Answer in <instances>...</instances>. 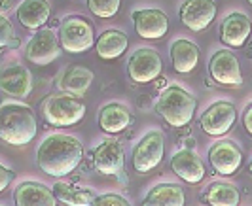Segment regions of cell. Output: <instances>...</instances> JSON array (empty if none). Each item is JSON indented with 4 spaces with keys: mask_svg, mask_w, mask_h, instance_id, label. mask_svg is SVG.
I'll return each instance as SVG.
<instances>
[{
    "mask_svg": "<svg viewBox=\"0 0 252 206\" xmlns=\"http://www.w3.org/2000/svg\"><path fill=\"white\" fill-rule=\"evenodd\" d=\"M0 91L13 99H27L32 91V74L23 65H8L0 70Z\"/></svg>",
    "mask_w": 252,
    "mask_h": 206,
    "instance_id": "15",
    "label": "cell"
},
{
    "mask_svg": "<svg viewBox=\"0 0 252 206\" xmlns=\"http://www.w3.org/2000/svg\"><path fill=\"white\" fill-rule=\"evenodd\" d=\"M25 55L31 63L38 66H46L53 63L61 55V44L57 34L51 28H38V32L29 40L25 46Z\"/></svg>",
    "mask_w": 252,
    "mask_h": 206,
    "instance_id": "9",
    "label": "cell"
},
{
    "mask_svg": "<svg viewBox=\"0 0 252 206\" xmlns=\"http://www.w3.org/2000/svg\"><path fill=\"white\" fill-rule=\"evenodd\" d=\"M122 0H88L89 12L101 19H112L120 12Z\"/></svg>",
    "mask_w": 252,
    "mask_h": 206,
    "instance_id": "27",
    "label": "cell"
},
{
    "mask_svg": "<svg viewBox=\"0 0 252 206\" xmlns=\"http://www.w3.org/2000/svg\"><path fill=\"white\" fill-rule=\"evenodd\" d=\"M15 15L19 19V23L31 28V30H38L50 21L51 17V6L48 0H23L17 10Z\"/></svg>",
    "mask_w": 252,
    "mask_h": 206,
    "instance_id": "20",
    "label": "cell"
},
{
    "mask_svg": "<svg viewBox=\"0 0 252 206\" xmlns=\"http://www.w3.org/2000/svg\"><path fill=\"white\" fill-rule=\"evenodd\" d=\"M127 46H129V38L126 32H122L120 28H108L97 38L95 52L104 61H114L127 52Z\"/></svg>",
    "mask_w": 252,
    "mask_h": 206,
    "instance_id": "24",
    "label": "cell"
},
{
    "mask_svg": "<svg viewBox=\"0 0 252 206\" xmlns=\"http://www.w3.org/2000/svg\"><path fill=\"white\" fill-rule=\"evenodd\" d=\"M53 195L59 203H63L66 206H91L93 199L97 197V193L89 187H78L66 181H57L53 185Z\"/></svg>",
    "mask_w": 252,
    "mask_h": 206,
    "instance_id": "25",
    "label": "cell"
},
{
    "mask_svg": "<svg viewBox=\"0 0 252 206\" xmlns=\"http://www.w3.org/2000/svg\"><path fill=\"white\" fill-rule=\"evenodd\" d=\"M36 134V116L31 106L15 101L0 104V140L10 146H27Z\"/></svg>",
    "mask_w": 252,
    "mask_h": 206,
    "instance_id": "2",
    "label": "cell"
},
{
    "mask_svg": "<svg viewBox=\"0 0 252 206\" xmlns=\"http://www.w3.org/2000/svg\"><path fill=\"white\" fill-rule=\"evenodd\" d=\"M133 25L140 38L159 40L163 38L169 30V17L167 13L158 8H142L131 13Z\"/></svg>",
    "mask_w": 252,
    "mask_h": 206,
    "instance_id": "14",
    "label": "cell"
},
{
    "mask_svg": "<svg viewBox=\"0 0 252 206\" xmlns=\"http://www.w3.org/2000/svg\"><path fill=\"white\" fill-rule=\"evenodd\" d=\"M218 32L226 48H243L251 36V17L243 12L229 13L222 19Z\"/></svg>",
    "mask_w": 252,
    "mask_h": 206,
    "instance_id": "16",
    "label": "cell"
},
{
    "mask_svg": "<svg viewBox=\"0 0 252 206\" xmlns=\"http://www.w3.org/2000/svg\"><path fill=\"white\" fill-rule=\"evenodd\" d=\"M173 68L178 74H189L199 65V48L188 38H178L169 48Z\"/></svg>",
    "mask_w": 252,
    "mask_h": 206,
    "instance_id": "19",
    "label": "cell"
},
{
    "mask_svg": "<svg viewBox=\"0 0 252 206\" xmlns=\"http://www.w3.org/2000/svg\"><path fill=\"white\" fill-rule=\"evenodd\" d=\"M211 167L222 176H233L243 165V152L233 140H218L209 150Z\"/></svg>",
    "mask_w": 252,
    "mask_h": 206,
    "instance_id": "13",
    "label": "cell"
},
{
    "mask_svg": "<svg viewBox=\"0 0 252 206\" xmlns=\"http://www.w3.org/2000/svg\"><path fill=\"white\" fill-rule=\"evenodd\" d=\"M13 44H17V40H15V30H13L12 21L8 17L0 15V50L13 46Z\"/></svg>",
    "mask_w": 252,
    "mask_h": 206,
    "instance_id": "28",
    "label": "cell"
},
{
    "mask_svg": "<svg viewBox=\"0 0 252 206\" xmlns=\"http://www.w3.org/2000/svg\"><path fill=\"white\" fill-rule=\"evenodd\" d=\"M91 83H93V72L80 65L68 66L57 79V87L66 95H74V97L86 95Z\"/></svg>",
    "mask_w": 252,
    "mask_h": 206,
    "instance_id": "22",
    "label": "cell"
},
{
    "mask_svg": "<svg viewBox=\"0 0 252 206\" xmlns=\"http://www.w3.org/2000/svg\"><path fill=\"white\" fill-rule=\"evenodd\" d=\"M91 206H131L126 197L118 193H102L93 199Z\"/></svg>",
    "mask_w": 252,
    "mask_h": 206,
    "instance_id": "29",
    "label": "cell"
},
{
    "mask_svg": "<svg viewBox=\"0 0 252 206\" xmlns=\"http://www.w3.org/2000/svg\"><path fill=\"white\" fill-rule=\"evenodd\" d=\"M171 168L186 183H199L205 178V165L201 157L191 150H180L171 157Z\"/></svg>",
    "mask_w": 252,
    "mask_h": 206,
    "instance_id": "18",
    "label": "cell"
},
{
    "mask_svg": "<svg viewBox=\"0 0 252 206\" xmlns=\"http://www.w3.org/2000/svg\"><path fill=\"white\" fill-rule=\"evenodd\" d=\"M13 178H15V172H13L12 168L0 165V193L10 187V183L13 181Z\"/></svg>",
    "mask_w": 252,
    "mask_h": 206,
    "instance_id": "30",
    "label": "cell"
},
{
    "mask_svg": "<svg viewBox=\"0 0 252 206\" xmlns=\"http://www.w3.org/2000/svg\"><path fill=\"white\" fill-rule=\"evenodd\" d=\"M59 44L68 53L88 52L95 44L93 25L82 15H66L59 26Z\"/></svg>",
    "mask_w": 252,
    "mask_h": 206,
    "instance_id": "5",
    "label": "cell"
},
{
    "mask_svg": "<svg viewBox=\"0 0 252 206\" xmlns=\"http://www.w3.org/2000/svg\"><path fill=\"white\" fill-rule=\"evenodd\" d=\"M178 17L182 25L193 30L201 32L215 21L216 17V4L215 0H184L180 4Z\"/></svg>",
    "mask_w": 252,
    "mask_h": 206,
    "instance_id": "11",
    "label": "cell"
},
{
    "mask_svg": "<svg viewBox=\"0 0 252 206\" xmlns=\"http://www.w3.org/2000/svg\"><path fill=\"white\" fill-rule=\"evenodd\" d=\"M186 205V193L178 183H158L146 193L142 206H184Z\"/></svg>",
    "mask_w": 252,
    "mask_h": 206,
    "instance_id": "23",
    "label": "cell"
},
{
    "mask_svg": "<svg viewBox=\"0 0 252 206\" xmlns=\"http://www.w3.org/2000/svg\"><path fill=\"white\" fill-rule=\"evenodd\" d=\"M13 199H15V206H57V199L53 191L46 183L36 180L17 183Z\"/></svg>",
    "mask_w": 252,
    "mask_h": 206,
    "instance_id": "17",
    "label": "cell"
},
{
    "mask_svg": "<svg viewBox=\"0 0 252 206\" xmlns=\"http://www.w3.org/2000/svg\"><path fill=\"white\" fill-rule=\"evenodd\" d=\"M133 123V114L126 104H104L99 112V127L108 134H118Z\"/></svg>",
    "mask_w": 252,
    "mask_h": 206,
    "instance_id": "21",
    "label": "cell"
},
{
    "mask_svg": "<svg viewBox=\"0 0 252 206\" xmlns=\"http://www.w3.org/2000/svg\"><path fill=\"white\" fill-rule=\"evenodd\" d=\"M84 159L82 142L70 136L55 132L44 138L36 150L38 168L51 178H64L80 167Z\"/></svg>",
    "mask_w": 252,
    "mask_h": 206,
    "instance_id": "1",
    "label": "cell"
},
{
    "mask_svg": "<svg viewBox=\"0 0 252 206\" xmlns=\"http://www.w3.org/2000/svg\"><path fill=\"white\" fill-rule=\"evenodd\" d=\"M163 61L161 55L150 50V48H140L135 53H131L127 61V76L135 83H150L156 77L161 76Z\"/></svg>",
    "mask_w": 252,
    "mask_h": 206,
    "instance_id": "8",
    "label": "cell"
},
{
    "mask_svg": "<svg viewBox=\"0 0 252 206\" xmlns=\"http://www.w3.org/2000/svg\"><path fill=\"white\" fill-rule=\"evenodd\" d=\"M209 74L222 85H229V87L243 85L239 59L229 50H218L213 53V57L209 59Z\"/></svg>",
    "mask_w": 252,
    "mask_h": 206,
    "instance_id": "10",
    "label": "cell"
},
{
    "mask_svg": "<svg viewBox=\"0 0 252 206\" xmlns=\"http://www.w3.org/2000/svg\"><path fill=\"white\" fill-rule=\"evenodd\" d=\"M12 0H0V10H8L12 4H10Z\"/></svg>",
    "mask_w": 252,
    "mask_h": 206,
    "instance_id": "32",
    "label": "cell"
},
{
    "mask_svg": "<svg viewBox=\"0 0 252 206\" xmlns=\"http://www.w3.org/2000/svg\"><path fill=\"white\" fill-rule=\"evenodd\" d=\"M237 121V108L229 101H216L199 117V127L209 136H224Z\"/></svg>",
    "mask_w": 252,
    "mask_h": 206,
    "instance_id": "7",
    "label": "cell"
},
{
    "mask_svg": "<svg viewBox=\"0 0 252 206\" xmlns=\"http://www.w3.org/2000/svg\"><path fill=\"white\" fill-rule=\"evenodd\" d=\"M243 127L247 129L249 134H252V106L249 104L247 108H245V112H243Z\"/></svg>",
    "mask_w": 252,
    "mask_h": 206,
    "instance_id": "31",
    "label": "cell"
},
{
    "mask_svg": "<svg viewBox=\"0 0 252 206\" xmlns=\"http://www.w3.org/2000/svg\"><path fill=\"white\" fill-rule=\"evenodd\" d=\"M93 167L99 174L104 176H114L120 174L126 167V154H124V146L114 138L101 142L93 152Z\"/></svg>",
    "mask_w": 252,
    "mask_h": 206,
    "instance_id": "12",
    "label": "cell"
},
{
    "mask_svg": "<svg viewBox=\"0 0 252 206\" xmlns=\"http://www.w3.org/2000/svg\"><path fill=\"white\" fill-rule=\"evenodd\" d=\"M195 108H197V99L177 83L165 87L156 101V112L163 117L165 123H169L175 129L186 127L188 123H191L195 116Z\"/></svg>",
    "mask_w": 252,
    "mask_h": 206,
    "instance_id": "3",
    "label": "cell"
},
{
    "mask_svg": "<svg viewBox=\"0 0 252 206\" xmlns=\"http://www.w3.org/2000/svg\"><path fill=\"white\" fill-rule=\"evenodd\" d=\"M42 117L51 127H72L86 116V104L74 95L55 93L42 101Z\"/></svg>",
    "mask_w": 252,
    "mask_h": 206,
    "instance_id": "4",
    "label": "cell"
},
{
    "mask_svg": "<svg viewBox=\"0 0 252 206\" xmlns=\"http://www.w3.org/2000/svg\"><path fill=\"white\" fill-rule=\"evenodd\" d=\"M247 2H249V4H252V0H247Z\"/></svg>",
    "mask_w": 252,
    "mask_h": 206,
    "instance_id": "33",
    "label": "cell"
},
{
    "mask_svg": "<svg viewBox=\"0 0 252 206\" xmlns=\"http://www.w3.org/2000/svg\"><path fill=\"white\" fill-rule=\"evenodd\" d=\"M0 206H2V205H0Z\"/></svg>",
    "mask_w": 252,
    "mask_h": 206,
    "instance_id": "34",
    "label": "cell"
},
{
    "mask_svg": "<svg viewBox=\"0 0 252 206\" xmlns=\"http://www.w3.org/2000/svg\"><path fill=\"white\" fill-rule=\"evenodd\" d=\"M165 155V134L159 129L148 130L133 148V168L139 174H148L159 167Z\"/></svg>",
    "mask_w": 252,
    "mask_h": 206,
    "instance_id": "6",
    "label": "cell"
},
{
    "mask_svg": "<svg viewBox=\"0 0 252 206\" xmlns=\"http://www.w3.org/2000/svg\"><path fill=\"white\" fill-rule=\"evenodd\" d=\"M205 203L211 206H239L241 191L229 181H213L205 191Z\"/></svg>",
    "mask_w": 252,
    "mask_h": 206,
    "instance_id": "26",
    "label": "cell"
}]
</instances>
